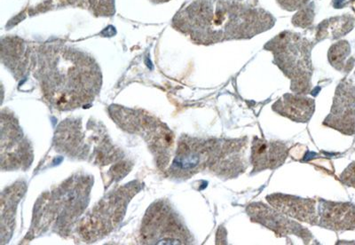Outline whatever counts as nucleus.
I'll list each match as a JSON object with an SVG mask.
<instances>
[{
  "label": "nucleus",
  "mask_w": 355,
  "mask_h": 245,
  "mask_svg": "<svg viewBox=\"0 0 355 245\" xmlns=\"http://www.w3.org/2000/svg\"><path fill=\"white\" fill-rule=\"evenodd\" d=\"M248 138L218 139V147L211 171L220 179H234L244 173L248 167L245 152Z\"/></svg>",
  "instance_id": "20e7f679"
},
{
  "label": "nucleus",
  "mask_w": 355,
  "mask_h": 245,
  "mask_svg": "<svg viewBox=\"0 0 355 245\" xmlns=\"http://www.w3.org/2000/svg\"><path fill=\"white\" fill-rule=\"evenodd\" d=\"M272 51L277 65L293 81V91L301 94L309 93L312 75L309 47L300 42L288 41L287 43L272 44Z\"/></svg>",
  "instance_id": "f03ea898"
},
{
  "label": "nucleus",
  "mask_w": 355,
  "mask_h": 245,
  "mask_svg": "<svg viewBox=\"0 0 355 245\" xmlns=\"http://www.w3.org/2000/svg\"><path fill=\"white\" fill-rule=\"evenodd\" d=\"M272 110L297 123H307L315 111V100L300 94H287L275 103Z\"/></svg>",
  "instance_id": "9d476101"
},
{
  "label": "nucleus",
  "mask_w": 355,
  "mask_h": 245,
  "mask_svg": "<svg viewBox=\"0 0 355 245\" xmlns=\"http://www.w3.org/2000/svg\"><path fill=\"white\" fill-rule=\"evenodd\" d=\"M288 149L284 142L268 141L254 137L250 148L252 174L266 170H275L286 161Z\"/></svg>",
  "instance_id": "0eeeda50"
},
{
  "label": "nucleus",
  "mask_w": 355,
  "mask_h": 245,
  "mask_svg": "<svg viewBox=\"0 0 355 245\" xmlns=\"http://www.w3.org/2000/svg\"><path fill=\"white\" fill-rule=\"evenodd\" d=\"M288 3H290L291 1H293V0H288ZM297 1H299V0H295V5L297 4Z\"/></svg>",
  "instance_id": "ddd939ff"
},
{
  "label": "nucleus",
  "mask_w": 355,
  "mask_h": 245,
  "mask_svg": "<svg viewBox=\"0 0 355 245\" xmlns=\"http://www.w3.org/2000/svg\"><path fill=\"white\" fill-rule=\"evenodd\" d=\"M266 199L272 208L288 217L312 226L318 225L319 216L316 212L315 199L302 198L282 193L270 194L266 196Z\"/></svg>",
  "instance_id": "6e6552de"
},
{
  "label": "nucleus",
  "mask_w": 355,
  "mask_h": 245,
  "mask_svg": "<svg viewBox=\"0 0 355 245\" xmlns=\"http://www.w3.org/2000/svg\"><path fill=\"white\" fill-rule=\"evenodd\" d=\"M350 53V44L347 41H340V42L333 44L329 52V62L338 71H349L353 69L354 65V62H347Z\"/></svg>",
  "instance_id": "9b49d317"
},
{
  "label": "nucleus",
  "mask_w": 355,
  "mask_h": 245,
  "mask_svg": "<svg viewBox=\"0 0 355 245\" xmlns=\"http://www.w3.org/2000/svg\"><path fill=\"white\" fill-rule=\"evenodd\" d=\"M44 65L42 85L51 100L62 109L78 106L93 97L98 78L93 62L78 53L59 51Z\"/></svg>",
  "instance_id": "f257e3e1"
},
{
  "label": "nucleus",
  "mask_w": 355,
  "mask_h": 245,
  "mask_svg": "<svg viewBox=\"0 0 355 245\" xmlns=\"http://www.w3.org/2000/svg\"><path fill=\"white\" fill-rule=\"evenodd\" d=\"M339 180L344 185L354 187L355 189V162L351 163L345 169L343 173L339 176Z\"/></svg>",
  "instance_id": "f8f14e48"
},
{
  "label": "nucleus",
  "mask_w": 355,
  "mask_h": 245,
  "mask_svg": "<svg viewBox=\"0 0 355 245\" xmlns=\"http://www.w3.org/2000/svg\"><path fill=\"white\" fill-rule=\"evenodd\" d=\"M217 138H191L183 137L179 142L171 171L177 177L189 179L192 175L208 168L210 169L218 147Z\"/></svg>",
  "instance_id": "7ed1b4c3"
},
{
  "label": "nucleus",
  "mask_w": 355,
  "mask_h": 245,
  "mask_svg": "<svg viewBox=\"0 0 355 245\" xmlns=\"http://www.w3.org/2000/svg\"><path fill=\"white\" fill-rule=\"evenodd\" d=\"M323 125L337 130L342 135H355V87L343 81L336 90L334 101Z\"/></svg>",
  "instance_id": "423d86ee"
},
{
  "label": "nucleus",
  "mask_w": 355,
  "mask_h": 245,
  "mask_svg": "<svg viewBox=\"0 0 355 245\" xmlns=\"http://www.w3.org/2000/svg\"><path fill=\"white\" fill-rule=\"evenodd\" d=\"M246 212L250 221L270 229L277 237H285L293 235L300 237L305 244H309L313 240V235L309 229L296 221H291L284 213L278 212L272 206L265 205L264 203H250L247 206Z\"/></svg>",
  "instance_id": "39448f33"
},
{
  "label": "nucleus",
  "mask_w": 355,
  "mask_h": 245,
  "mask_svg": "<svg viewBox=\"0 0 355 245\" xmlns=\"http://www.w3.org/2000/svg\"><path fill=\"white\" fill-rule=\"evenodd\" d=\"M319 227L339 232L355 230V205L319 199Z\"/></svg>",
  "instance_id": "1a4fd4ad"
}]
</instances>
